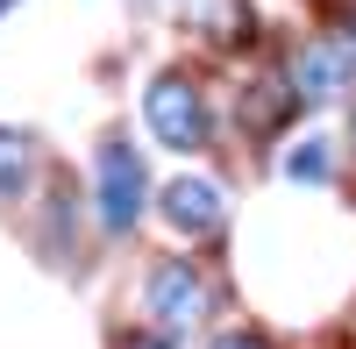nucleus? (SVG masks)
I'll return each mask as SVG.
<instances>
[{
	"label": "nucleus",
	"instance_id": "f257e3e1",
	"mask_svg": "<svg viewBox=\"0 0 356 349\" xmlns=\"http://www.w3.org/2000/svg\"><path fill=\"white\" fill-rule=\"evenodd\" d=\"M143 114H150L157 143H171V150H200V143H207V107H200V86H193V79H178V72H164V79L150 86Z\"/></svg>",
	"mask_w": 356,
	"mask_h": 349
},
{
	"label": "nucleus",
	"instance_id": "f03ea898",
	"mask_svg": "<svg viewBox=\"0 0 356 349\" xmlns=\"http://www.w3.org/2000/svg\"><path fill=\"white\" fill-rule=\"evenodd\" d=\"M136 214H143V157L129 143H107L100 150V221L114 236H129Z\"/></svg>",
	"mask_w": 356,
	"mask_h": 349
},
{
	"label": "nucleus",
	"instance_id": "7ed1b4c3",
	"mask_svg": "<svg viewBox=\"0 0 356 349\" xmlns=\"http://www.w3.org/2000/svg\"><path fill=\"white\" fill-rule=\"evenodd\" d=\"M150 314L164 328H200V314H207V285L200 271L186 264V257H171V264L150 271Z\"/></svg>",
	"mask_w": 356,
	"mask_h": 349
},
{
	"label": "nucleus",
	"instance_id": "20e7f679",
	"mask_svg": "<svg viewBox=\"0 0 356 349\" xmlns=\"http://www.w3.org/2000/svg\"><path fill=\"white\" fill-rule=\"evenodd\" d=\"M342 86H349V50L342 43H307L292 57V100L321 107V100H335Z\"/></svg>",
	"mask_w": 356,
	"mask_h": 349
},
{
	"label": "nucleus",
	"instance_id": "39448f33",
	"mask_svg": "<svg viewBox=\"0 0 356 349\" xmlns=\"http://www.w3.org/2000/svg\"><path fill=\"white\" fill-rule=\"evenodd\" d=\"M164 221L178 236H207V228H221V193L207 179H171L164 186Z\"/></svg>",
	"mask_w": 356,
	"mask_h": 349
},
{
	"label": "nucleus",
	"instance_id": "423d86ee",
	"mask_svg": "<svg viewBox=\"0 0 356 349\" xmlns=\"http://www.w3.org/2000/svg\"><path fill=\"white\" fill-rule=\"evenodd\" d=\"M285 171L292 179H328V150H321V143H300V150L285 157Z\"/></svg>",
	"mask_w": 356,
	"mask_h": 349
},
{
	"label": "nucleus",
	"instance_id": "0eeeda50",
	"mask_svg": "<svg viewBox=\"0 0 356 349\" xmlns=\"http://www.w3.org/2000/svg\"><path fill=\"white\" fill-rule=\"evenodd\" d=\"M22 164H29V157H22V143H15V136H0V186H15V179H22Z\"/></svg>",
	"mask_w": 356,
	"mask_h": 349
},
{
	"label": "nucleus",
	"instance_id": "6e6552de",
	"mask_svg": "<svg viewBox=\"0 0 356 349\" xmlns=\"http://www.w3.org/2000/svg\"><path fill=\"white\" fill-rule=\"evenodd\" d=\"M214 349H264V335H250V328H228V335H214Z\"/></svg>",
	"mask_w": 356,
	"mask_h": 349
},
{
	"label": "nucleus",
	"instance_id": "1a4fd4ad",
	"mask_svg": "<svg viewBox=\"0 0 356 349\" xmlns=\"http://www.w3.org/2000/svg\"><path fill=\"white\" fill-rule=\"evenodd\" d=\"M122 349H171V342H164V335H129Z\"/></svg>",
	"mask_w": 356,
	"mask_h": 349
},
{
	"label": "nucleus",
	"instance_id": "9d476101",
	"mask_svg": "<svg viewBox=\"0 0 356 349\" xmlns=\"http://www.w3.org/2000/svg\"><path fill=\"white\" fill-rule=\"evenodd\" d=\"M342 50H349V65H356V22H349V29H342Z\"/></svg>",
	"mask_w": 356,
	"mask_h": 349
},
{
	"label": "nucleus",
	"instance_id": "9b49d317",
	"mask_svg": "<svg viewBox=\"0 0 356 349\" xmlns=\"http://www.w3.org/2000/svg\"><path fill=\"white\" fill-rule=\"evenodd\" d=\"M8 8H15V0H0V15H8Z\"/></svg>",
	"mask_w": 356,
	"mask_h": 349
},
{
	"label": "nucleus",
	"instance_id": "f8f14e48",
	"mask_svg": "<svg viewBox=\"0 0 356 349\" xmlns=\"http://www.w3.org/2000/svg\"><path fill=\"white\" fill-rule=\"evenodd\" d=\"M349 136H356V122H349Z\"/></svg>",
	"mask_w": 356,
	"mask_h": 349
}]
</instances>
